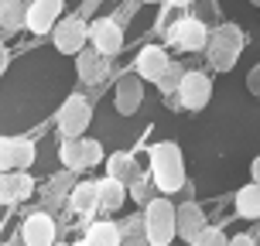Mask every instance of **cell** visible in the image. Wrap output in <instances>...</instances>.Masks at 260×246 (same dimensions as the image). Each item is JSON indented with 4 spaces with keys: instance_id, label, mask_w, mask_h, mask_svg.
<instances>
[{
    "instance_id": "cell-24",
    "label": "cell",
    "mask_w": 260,
    "mask_h": 246,
    "mask_svg": "<svg viewBox=\"0 0 260 246\" xmlns=\"http://www.w3.org/2000/svg\"><path fill=\"white\" fill-rule=\"evenodd\" d=\"M69 178H72V171H65V174H55L52 185L45 188V198H48L52 205L58 202V198H69V195H72V188H76V185L69 182Z\"/></svg>"
},
{
    "instance_id": "cell-18",
    "label": "cell",
    "mask_w": 260,
    "mask_h": 246,
    "mask_svg": "<svg viewBox=\"0 0 260 246\" xmlns=\"http://www.w3.org/2000/svg\"><path fill=\"white\" fill-rule=\"evenodd\" d=\"M100 208H106V212H117V208L127 205L130 198V188L123 182H117V178H100Z\"/></svg>"
},
{
    "instance_id": "cell-26",
    "label": "cell",
    "mask_w": 260,
    "mask_h": 246,
    "mask_svg": "<svg viewBox=\"0 0 260 246\" xmlns=\"http://www.w3.org/2000/svg\"><path fill=\"white\" fill-rule=\"evenodd\" d=\"M192 246H230V236L222 233L219 226H206V229L199 233V239H195Z\"/></svg>"
},
{
    "instance_id": "cell-36",
    "label": "cell",
    "mask_w": 260,
    "mask_h": 246,
    "mask_svg": "<svg viewBox=\"0 0 260 246\" xmlns=\"http://www.w3.org/2000/svg\"><path fill=\"white\" fill-rule=\"evenodd\" d=\"M55 246H69V243H55Z\"/></svg>"
},
{
    "instance_id": "cell-17",
    "label": "cell",
    "mask_w": 260,
    "mask_h": 246,
    "mask_svg": "<svg viewBox=\"0 0 260 246\" xmlns=\"http://www.w3.org/2000/svg\"><path fill=\"white\" fill-rule=\"evenodd\" d=\"M106 178H117V182H123V185H134V182H137V178H141V168H137L134 154L117 151V154L106 157Z\"/></svg>"
},
{
    "instance_id": "cell-7",
    "label": "cell",
    "mask_w": 260,
    "mask_h": 246,
    "mask_svg": "<svg viewBox=\"0 0 260 246\" xmlns=\"http://www.w3.org/2000/svg\"><path fill=\"white\" fill-rule=\"evenodd\" d=\"M86 41H89V24L82 17H65L52 31V45H55V52H62V55L86 52Z\"/></svg>"
},
{
    "instance_id": "cell-10",
    "label": "cell",
    "mask_w": 260,
    "mask_h": 246,
    "mask_svg": "<svg viewBox=\"0 0 260 246\" xmlns=\"http://www.w3.org/2000/svg\"><path fill=\"white\" fill-rule=\"evenodd\" d=\"M89 41L103 58H113V55L123 52V27L113 17H96L89 24Z\"/></svg>"
},
{
    "instance_id": "cell-19",
    "label": "cell",
    "mask_w": 260,
    "mask_h": 246,
    "mask_svg": "<svg viewBox=\"0 0 260 246\" xmlns=\"http://www.w3.org/2000/svg\"><path fill=\"white\" fill-rule=\"evenodd\" d=\"M106 62H110V58H103V55L96 52V48H86V52H79V55H76L79 79H82V82H100V79L106 76Z\"/></svg>"
},
{
    "instance_id": "cell-27",
    "label": "cell",
    "mask_w": 260,
    "mask_h": 246,
    "mask_svg": "<svg viewBox=\"0 0 260 246\" xmlns=\"http://www.w3.org/2000/svg\"><path fill=\"white\" fill-rule=\"evenodd\" d=\"M130 198H137V202H144V205H147V202H154L151 192H147V182H144V178H137V182L130 185Z\"/></svg>"
},
{
    "instance_id": "cell-25",
    "label": "cell",
    "mask_w": 260,
    "mask_h": 246,
    "mask_svg": "<svg viewBox=\"0 0 260 246\" xmlns=\"http://www.w3.org/2000/svg\"><path fill=\"white\" fill-rule=\"evenodd\" d=\"M185 72H188V68H182L178 62H171V65H168V72H165V76L157 79V89L165 92V96H171V92H178V86H182Z\"/></svg>"
},
{
    "instance_id": "cell-23",
    "label": "cell",
    "mask_w": 260,
    "mask_h": 246,
    "mask_svg": "<svg viewBox=\"0 0 260 246\" xmlns=\"http://www.w3.org/2000/svg\"><path fill=\"white\" fill-rule=\"evenodd\" d=\"M0 24H4V31H21V27H27L24 0H4L0 4Z\"/></svg>"
},
{
    "instance_id": "cell-9",
    "label": "cell",
    "mask_w": 260,
    "mask_h": 246,
    "mask_svg": "<svg viewBox=\"0 0 260 246\" xmlns=\"http://www.w3.org/2000/svg\"><path fill=\"white\" fill-rule=\"evenodd\" d=\"M209 99H212V79L199 68H188L182 86H178V103L185 110H206Z\"/></svg>"
},
{
    "instance_id": "cell-2",
    "label": "cell",
    "mask_w": 260,
    "mask_h": 246,
    "mask_svg": "<svg viewBox=\"0 0 260 246\" xmlns=\"http://www.w3.org/2000/svg\"><path fill=\"white\" fill-rule=\"evenodd\" d=\"M144 233H147V246H171V239L178 236V208L168 198H154L144 205Z\"/></svg>"
},
{
    "instance_id": "cell-20",
    "label": "cell",
    "mask_w": 260,
    "mask_h": 246,
    "mask_svg": "<svg viewBox=\"0 0 260 246\" xmlns=\"http://www.w3.org/2000/svg\"><path fill=\"white\" fill-rule=\"evenodd\" d=\"M86 243L89 246H123V229L110 219H100L86 229Z\"/></svg>"
},
{
    "instance_id": "cell-4",
    "label": "cell",
    "mask_w": 260,
    "mask_h": 246,
    "mask_svg": "<svg viewBox=\"0 0 260 246\" xmlns=\"http://www.w3.org/2000/svg\"><path fill=\"white\" fill-rule=\"evenodd\" d=\"M92 120V106L89 99H82V96H69L58 110V133H62V140H79L86 127H89Z\"/></svg>"
},
{
    "instance_id": "cell-29",
    "label": "cell",
    "mask_w": 260,
    "mask_h": 246,
    "mask_svg": "<svg viewBox=\"0 0 260 246\" xmlns=\"http://www.w3.org/2000/svg\"><path fill=\"white\" fill-rule=\"evenodd\" d=\"M230 246H257V243H253V236H250V233H240V236L230 239Z\"/></svg>"
},
{
    "instance_id": "cell-14",
    "label": "cell",
    "mask_w": 260,
    "mask_h": 246,
    "mask_svg": "<svg viewBox=\"0 0 260 246\" xmlns=\"http://www.w3.org/2000/svg\"><path fill=\"white\" fill-rule=\"evenodd\" d=\"M141 99H144L141 76H137V72H134V76H123L117 82V89H113V106H117V113L120 117L137 113V110H141Z\"/></svg>"
},
{
    "instance_id": "cell-5",
    "label": "cell",
    "mask_w": 260,
    "mask_h": 246,
    "mask_svg": "<svg viewBox=\"0 0 260 246\" xmlns=\"http://www.w3.org/2000/svg\"><path fill=\"white\" fill-rule=\"evenodd\" d=\"M58 157H62L65 171L96 168V164L103 161V144H100V140H86V137H79V140H62Z\"/></svg>"
},
{
    "instance_id": "cell-21",
    "label": "cell",
    "mask_w": 260,
    "mask_h": 246,
    "mask_svg": "<svg viewBox=\"0 0 260 246\" xmlns=\"http://www.w3.org/2000/svg\"><path fill=\"white\" fill-rule=\"evenodd\" d=\"M233 205H236V216H243V219L260 222V185H257V182L243 185V188L236 192Z\"/></svg>"
},
{
    "instance_id": "cell-33",
    "label": "cell",
    "mask_w": 260,
    "mask_h": 246,
    "mask_svg": "<svg viewBox=\"0 0 260 246\" xmlns=\"http://www.w3.org/2000/svg\"><path fill=\"white\" fill-rule=\"evenodd\" d=\"M250 236H253V243L260 246V226H257V229H253V233H250Z\"/></svg>"
},
{
    "instance_id": "cell-3",
    "label": "cell",
    "mask_w": 260,
    "mask_h": 246,
    "mask_svg": "<svg viewBox=\"0 0 260 246\" xmlns=\"http://www.w3.org/2000/svg\"><path fill=\"white\" fill-rule=\"evenodd\" d=\"M243 31L236 24H219L216 31H212V38H209V48H206V55H209V65L212 68H219V72H226V68H233L236 65V58L243 55Z\"/></svg>"
},
{
    "instance_id": "cell-12",
    "label": "cell",
    "mask_w": 260,
    "mask_h": 246,
    "mask_svg": "<svg viewBox=\"0 0 260 246\" xmlns=\"http://www.w3.org/2000/svg\"><path fill=\"white\" fill-rule=\"evenodd\" d=\"M65 0H31L27 4V27L35 31V34H48L58 27V14H62Z\"/></svg>"
},
{
    "instance_id": "cell-6",
    "label": "cell",
    "mask_w": 260,
    "mask_h": 246,
    "mask_svg": "<svg viewBox=\"0 0 260 246\" xmlns=\"http://www.w3.org/2000/svg\"><path fill=\"white\" fill-rule=\"evenodd\" d=\"M209 38H212V31H206V24L195 17H182L178 24L168 27V41L178 52H206Z\"/></svg>"
},
{
    "instance_id": "cell-22",
    "label": "cell",
    "mask_w": 260,
    "mask_h": 246,
    "mask_svg": "<svg viewBox=\"0 0 260 246\" xmlns=\"http://www.w3.org/2000/svg\"><path fill=\"white\" fill-rule=\"evenodd\" d=\"M69 205L76 208V212H92V208L100 205V185L96 182H79L76 188H72V195H69Z\"/></svg>"
},
{
    "instance_id": "cell-8",
    "label": "cell",
    "mask_w": 260,
    "mask_h": 246,
    "mask_svg": "<svg viewBox=\"0 0 260 246\" xmlns=\"http://www.w3.org/2000/svg\"><path fill=\"white\" fill-rule=\"evenodd\" d=\"M35 164V144L24 137H0V174L27 171Z\"/></svg>"
},
{
    "instance_id": "cell-15",
    "label": "cell",
    "mask_w": 260,
    "mask_h": 246,
    "mask_svg": "<svg viewBox=\"0 0 260 246\" xmlns=\"http://www.w3.org/2000/svg\"><path fill=\"white\" fill-rule=\"evenodd\" d=\"M168 65H171V58H168V52H165V48L147 45V48H141V55H137L134 68H137V76H141V79H151V82L157 86V79L168 72Z\"/></svg>"
},
{
    "instance_id": "cell-34",
    "label": "cell",
    "mask_w": 260,
    "mask_h": 246,
    "mask_svg": "<svg viewBox=\"0 0 260 246\" xmlns=\"http://www.w3.org/2000/svg\"><path fill=\"white\" fill-rule=\"evenodd\" d=\"M250 4H253V7H260V0H250Z\"/></svg>"
},
{
    "instance_id": "cell-35",
    "label": "cell",
    "mask_w": 260,
    "mask_h": 246,
    "mask_svg": "<svg viewBox=\"0 0 260 246\" xmlns=\"http://www.w3.org/2000/svg\"><path fill=\"white\" fill-rule=\"evenodd\" d=\"M144 4H157V0H144Z\"/></svg>"
},
{
    "instance_id": "cell-16",
    "label": "cell",
    "mask_w": 260,
    "mask_h": 246,
    "mask_svg": "<svg viewBox=\"0 0 260 246\" xmlns=\"http://www.w3.org/2000/svg\"><path fill=\"white\" fill-rule=\"evenodd\" d=\"M202 229H206V212L195 205V202H185V205H178V239H185V243H195Z\"/></svg>"
},
{
    "instance_id": "cell-28",
    "label": "cell",
    "mask_w": 260,
    "mask_h": 246,
    "mask_svg": "<svg viewBox=\"0 0 260 246\" xmlns=\"http://www.w3.org/2000/svg\"><path fill=\"white\" fill-rule=\"evenodd\" d=\"M247 89H250V96H260V62L250 68V76H247Z\"/></svg>"
},
{
    "instance_id": "cell-30",
    "label": "cell",
    "mask_w": 260,
    "mask_h": 246,
    "mask_svg": "<svg viewBox=\"0 0 260 246\" xmlns=\"http://www.w3.org/2000/svg\"><path fill=\"white\" fill-rule=\"evenodd\" d=\"M7 65H11V52H7V45L0 41V76L7 72Z\"/></svg>"
},
{
    "instance_id": "cell-13",
    "label": "cell",
    "mask_w": 260,
    "mask_h": 246,
    "mask_svg": "<svg viewBox=\"0 0 260 246\" xmlns=\"http://www.w3.org/2000/svg\"><path fill=\"white\" fill-rule=\"evenodd\" d=\"M35 195V178L27 171H11L0 174V205H17Z\"/></svg>"
},
{
    "instance_id": "cell-1",
    "label": "cell",
    "mask_w": 260,
    "mask_h": 246,
    "mask_svg": "<svg viewBox=\"0 0 260 246\" xmlns=\"http://www.w3.org/2000/svg\"><path fill=\"white\" fill-rule=\"evenodd\" d=\"M151 182L165 195L178 192L185 185V157L175 140H161L151 147Z\"/></svg>"
},
{
    "instance_id": "cell-11",
    "label": "cell",
    "mask_w": 260,
    "mask_h": 246,
    "mask_svg": "<svg viewBox=\"0 0 260 246\" xmlns=\"http://www.w3.org/2000/svg\"><path fill=\"white\" fill-rule=\"evenodd\" d=\"M21 243L24 246H55L58 243V229L48 212H31L21 222Z\"/></svg>"
},
{
    "instance_id": "cell-32",
    "label": "cell",
    "mask_w": 260,
    "mask_h": 246,
    "mask_svg": "<svg viewBox=\"0 0 260 246\" xmlns=\"http://www.w3.org/2000/svg\"><path fill=\"white\" fill-rule=\"evenodd\" d=\"M185 4H192V0H171V7H185Z\"/></svg>"
},
{
    "instance_id": "cell-31",
    "label": "cell",
    "mask_w": 260,
    "mask_h": 246,
    "mask_svg": "<svg viewBox=\"0 0 260 246\" xmlns=\"http://www.w3.org/2000/svg\"><path fill=\"white\" fill-rule=\"evenodd\" d=\"M250 178H253V182L260 185V154L253 157V164H250Z\"/></svg>"
}]
</instances>
